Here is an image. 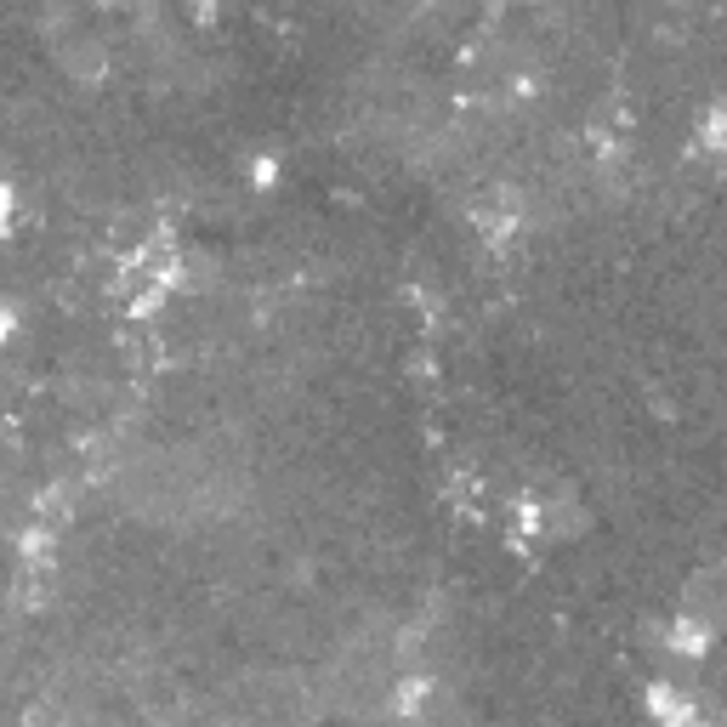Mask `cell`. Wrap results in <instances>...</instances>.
I'll list each match as a JSON object with an SVG mask.
<instances>
[{
  "mask_svg": "<svg viewBox=\"0 0 727 727\" xmlns=\"http://www.w3.org/2000/svg\"><path fill=\"white\" fill-rule=\"evenodd\" d=\"M676 648H688V654H705L710 642H705V625H676Z\"/></svg>",
  "mask_w": 727,
  "mask_h": 727,
  "instance_id": "cell-1",
  "label": "cell"
}]
</instances>
